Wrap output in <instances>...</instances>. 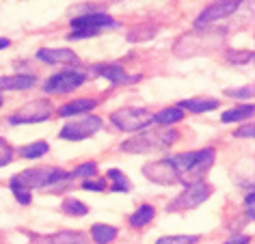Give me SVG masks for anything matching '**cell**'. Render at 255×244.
I'll return each instance as SVG.
<instances>
[{
    "label": "cell",
    "instance_id": "obj_1",
    "mask_svg": "<svg viewBox=\"0 0 255 244\" xmlns=\"http://www.w3.org/2000/svg\"><path fill=\"white\" fill-rule=\"evenodd\" d=\"M173 169L180 175V184H193L203 179V175L212 169L216 160V149L214 147H203L197 151H186L177 153V156H169Z\"/></svg>",
    "mask_w": 255,
    "mask_h": 244
},
{
    "label": "cell",
    "instance_id": "obj_2",
    "mask_svg": "<svg viewBox=\"0 0 255 244\" xmlns=\"http://www.w3.org/2000/svg\"><path fill=\"white\" fill-rule=\"evenodd\" d=\"M175 140H177L175 130H147L132 136L126 143H121V149L128 153H156L169 149Z\"/></svg>",
    "mask_w": 255,
    "mask_h": 244
},
{
    "label": "cell",
    "instance_id": "obj_3",
    "mask_svg": "<svg viewBox=\"0 0 255 244\" xmlns=\"http://www.w3.org/2000/svg\"><path fill=\"white\" fill-rule=\"evenodd\" d=\"M63 182H69V173L56 166H37V169H28L13 175L9 179V184H17L24 188H54L61 186Z\"/></svg>",
    "mask_w": 255,
    "mask_h": 244
},
{
    "label": "cell",
    "instance_id": "obj_4",
    "mask_svg": "<svg viewBox=\"0 0 255 244\" xmlns=\"http://www.w3.org/2000/svg\"><path fill=\"white\" fill-rule=\"evenodd\" d=\"M199 35H184L175 43V54L180 56H193V54H208L210 50L219 48L223 43V30H210L203 33V28H195Z\"/></svg>",
    "mask_w": 255,
    "mask_h": 244
},
{
    "label": "cell",
    "instance_id": "obj_5",
    "mask_svg": "<svg viewBox=\"0 0 255 244\" xmlns=\"http://www.w3.org/2000/svg\"><path fill=\"white\" fill-rule=\"evenodd\" d=\"M108 28H117V22L113 20L111 15L106 13H85V15H78L72 20V33H69L67 39H89V37H98L102 30H108Z\"/></svg>",
    "mask_w": 255,
    "mask_h": 244
},
{
    "label": "cell",
    "instance_id": "obj_6",
    "mask_svg": "<svg viewBox=\"0 0 255 244\" xmlns=\"http://www.w3.org/2000/svg\"><path fill=\"white\" fill-rule=\"evenodd\" d=\"M210 195H212V186L206 184L203 179L199 182H193V184H186L180 195H177L173 201L167 205L169 212H182V210H193L197 205H201L203 201H208Z\"/></svg>",
    "mask_w": 255,
    "mask_h": 244
},
{
    "label": "cell",
    "instance_id": "obj_7",
    "mask_svg": "<svg viewBox=\"0 0 255 244\" xmlns=\"http://www.w3.org/2000/svg\"><path fill=\"white\" fill-rule=\"evenodd\" d=\"M154 115H151L147 108H121V111H115L111 115V123L117 127V130L124 132H138L145 130L147 125L154 123Z\"/></svg>",
    "mask_w": 255,
    "mask_h": 244
},
{
    "label": "cell",
    "instance_id": "obj_8",
    "mask_svg": "<svg viewBox=\"0 0 255 244\" xmlns=\"http://www.w3.org/2000/svg\"><path fill=\"white\" fill-rule=\"evenodd\" d=\"M54 115V108L48 100H33L24 104L20 111L9 117L11 125H28V123H41Z\"/></svg>",
    "mask_w": 255,
    "mask_h": 244
},
{
    "label": "cell",
    "instance_id": "obj_9",
    "mask_svg": "<svg viewBox=\"0 0 255 244\" xmlns=\"http://www.w3.org/2000/svg\"><path fill=\"white\" fill-rule=\"evenodd\" d=\"M87 74L80 72V69H65V72H59L43 82V91L50 95H63V93H72L74 89H78L85 85Z\"/></svg>",
    "mask_w": 255,
    "mask_h": 244
},
{
    "label": "cell",
    "instance_id": "obj_10",
    "mask_svg": "<svg viewBox=\"0 0 255 244\" xmlns=\"http://www.w3.org/2000/svg\"><path fill=\"white\" fill-rule=\"evenodd\" d=\"M240 4H242V0H216V2L208 4V7L197 15L195 28H206V26H212V24L225 20V17H229L232 13L238 11Z\"/></svg>",
    "mask_w": 255,
    "mask_h": 244
},
{
    "label": "cell",
    "instance_id": "obj_11",
    "mask_svg": "<svg viewBox=\"0 0 255 244\" xmlns=\"http://www.w3.org/2000/svg\"><path fill=\"white\" fill-rule=\"evenodd\" d=\"M102 127V119L95 117V115H89V117H80V119H74L69 121V123H65L61 127L59 136L63 140H85L89 136H93L95 132H100Z\"/></svg>",
    "mask_w": 255,
    "mask_h": 244
},
{
    "label": "cell",
    "instance_id": "obj_12",
    "mask_svg": "<svg viewBox=\"0 0 255 244\" xmlns=\"http://www.w3.org/2000/svg\"><path fill=\"white\" fill-rule=\"evenodd\" d=\"M143 175L154 184H160V186H175L180 184V175L177 171L173 169L169 158H160V160H151L143 166Z\"/></svg>",
    "mask_w": 255,
    "mask_h": 244
},
{
    "label": "cell",
    "instance_id": "obj_13",
    "mask_svg": "<svg viewBox=\"0 0 255 244\" xmlns=\"http://www.w3.org/2000/svg\"><path fill=\"white\" fill-rule=\"evenodd\" d=\"M91 72L102 76V78H106L111 85H130V82H136L141 78V76H130L124 67L117 65V63H98V65L91 67Z\"/></svg>",
    "mask_w": 255,
    "mask_h": 244
},
{
    "label": "cell",
    "instance_id": "obj_14",
    "mask_svg": "<svg viewBox=\"0 0 255 244\" xmlns=\"http://www.w3.org/2000/svg\"><path fill=\"white\" fill-rule=\"evenodd\" d=\"M37 59L50 65H76L78 63L76 52L67 48H41L37 50Z\"/></svg>",
    "mask_w": 255,
    "mask_h": 244
},
{
    "label": "cell",
    "instance_id": "obj_15",
    "mask_svg": "<svg viewBox=\"0 0 255 244\" xmlns=\"http://www.w3.org/2000/svg\"><path fill=\"white\" fill-rule=\"evenodd\" d=\"M35 76L30 74H13V76H2L0 78V91H26L37 85Z\"/></svg>",
    "mask_w": 255,
    "mask_h": 244
},
{
    "label": "cell",
    "instance_id": "obj_16",
    "mask_svg": "<svg viewBox=\"0 0 255 244\" xmlns=\"http://www.w3.org/2000/svg\"><path fill=\"white\" fill-rule=\"evenodd\" d=\"M95 106H98V100L80 98V100L67 102L65 106H61L59 108V117H76V115H82V113H91Z\"/></svg>",
    "mask_w": 255,
    "mask_h": 244
},
{
    "label": "cell",
    "instance_id": "obj_17",
    "mask_svg": "<svg viewBox=\"0 0 255 244\" xmlns=\"http://www.w3.org/2000/svg\"><path fill=\"white\" fill-rule=\"evenodd\" d=\"M182 111H190L195 115L199 113H210V111H216L219 108V100H210V98H193V100H184L177 104Z\"/></svg>",
    "mask_w": 255,
    "mask_h": 244
},
{
    "label": "cell",
    "instance_id": "obj_18",
    "mask_svg": "<svg viewBox=\"0 0 255 244\" xmlns=\"http://www.w3.org/2000/svg\"><path fill=\"white\" fill-rule=\"evenodd\" d=\"M184 119V111L180 106H169V108H162L160 113H156L154 115V123H158L160 127H169V125H173L177 123V121H182Z\"/></svg>",
    "mask_w": 255,
    "mask_h": 244
},
{
    "label": "cell",
    "instance_id": "obj_19",
    "mask_svg": "<svg viewBox=\"0 0 255 244\" xmlns=\"http://www.w3.org/2000/svg\"><path fill=\"white\" fill-rule=\"evenodd\" d=\"M43 244H87V238L80 231H59L54 236L41 238Z\"/></svg>",
    "mask_w": 255,
    "mask_h": 244
},
{
    "label": "cell",
    "instance_id": "obj_20",
    "mask_svg": "<svg viewBox=\"0 0 255 244\" xmlns=\"http://www.w3.org/2000/svg\"><path fill=\"white\" fill-rule=\"evenodd\" d=\"M117 236H119V231H117V227H113V225L98 223L91 227V238L95 244H111Z\"/></svg>",
    "mask_w": 255,
    "mask_h": 244
},
{
    "label": "cell",
    "instance_id": "obj_21",
    "mask_svg": "<svg viewBox=\"0 0 255 244\" xmlns=\"http://www.w3.org/2000/svg\"><path fill=\"white\" fill-rule=\"evenodd\" d=\"M255 113L253 104H245V106H238V108H232V111H225L221 115V121L223 123H236V121H247L251 119Z\"/></svg>",
    "mask_w": 255,
    "mask_h": 244
},
{
    "label": "cell",
    "instance_id": "obj_22",
    "mask_svg": "<svg viewBox=\"0 0 255 244\" xmlns=\"http://www.w3.org/2000/svg\"><path fill=\"white\" fill-rule=\"evenodd\" d=\"M154 216H156V210H154V205H149V203H145L141 205L134 214L130 216V225L134 229H143L145 225H149L151 221H154Z\"/></svg>",
    "mask_w": 255,
    "mask_h": 244
},
{
    "label": "cell",
    "instance_id": "obj_23",
    "mask_svg": "<svg viewBox=\"0 0 255 244\" xmlns=\"http://www.w3.org/2000/svg\"><path fill=\"white\" fill-rule=\"evenodd\" d=\"M106 175H108L106 179H111V186H108L111 192H130L132 190L130 179H128L119 169H108Z\"/></svg>",
    "mask_w": 255,
    "mask_h": 244
},
{
    "label": "cell",
    "instance_id": "obj_24",
    "mask_svg": "<svg viewBox=\"0 0 255 244\" xmlns=\"http://www.w3.org/2000/svg\"><path fill=\"white\" fill-rule=\"evenodd\" d=\"M48 149H50V147H48L46 140H37V143L24 145L22 149H20V156H22V158H26V160H37V158L46 156Z\"/></svg>",
    "mask_w": 255,
    "mask_h": 244
},
{
    "label": "cell",
    "instance_id": "obj_25",
    "mask_svg": "<svg viewBox=\"0 0 255 244\" xmlns=\"http://www.w3.org/2000/svg\"><path fill=\"white\" fill-rule=\"evenodd\" d=\"M61 210L65 212L67 216H87L89 214V208L78 199H65V201L61 203Z\"/></svg>",
    "mask_w": 255,
    "mask_h": 244
},
{
    "label": "cell",
    "instance_id": "obj_26",
    "mask_svg": "<svg viewBox=\"0 0 255 244\" xmlns=\"http://www.w3.org/2000/svg\"><path fill=\"white\" fill-rule=\"evenodd\" d=\"M156 35V26H136L128 33V41L136 43V41H147Z\"/></svg>",
    "mask_w": 255,
    "mask_h": 244
},
{
    "label": "cell",
    "instance_id": "obj_27",
    "mask_svg": "<svg viewBox=\"0 0 255 244\" xmlns=\"http://www.w3.org/2000/svg\"><path fill=\"white\" fill-rule=\"evenodd\" d=\"M95 173H98V164L95 162H85V164H80V166H76V169L69 173V179H91Z\"/></svg>",
    "mask_w": 255,
    "mask_h": 244
},
{
    "label": "cell",
    "instance_id": "obj_28",
    "mask_svg": "<svg viewBox=\"0 0 255 244\" xmlns=\"http://www.w3.org/2000/svg\"><path fill=\"white\" fill-rule=\"evenodd\" d=\"M227 61L229 63H236V65H247V63L253 61V52L251 50H229L227 52Z\"/></svg>",
    "mask_w": 255,
    "mask_h": 244
},
{
    "label": "cell",
    "instance_id": "obj_29",
    "mask_svg": "<svg viewBox=\"0 0 255 244\" xmlns=\"http://www.w3.org/2000/svg\"><path fill=\"white\" fill-rule=\"evenodd\" d=\"M199 236H164L158 238L156 244H197Z\"/></svg>",
    "mask_w": 255,
    "mask_h": 244
},
{
    "label": "cell",
    "instance_id": "obj_30",
    "mask_svg": "<svg viewBox=\"0 0 255 244\" xmlns=\"http://www.w3.org/2000/svg\"><path fill=\"white\" fill-rule=\"evenodd\" d=\"M13 156H15L13 147H11V145H9L4 138H0V169L13 162Z\"/></svg>",
    "mask_w": 255,
    "mask_h": 244
},
{
    "label": "cell",
    "instance_id": "obj_31",
    "mask_svg": "<svg viewBox=\"0 0 255 244\" xmlns=\"http://www.w3.org/2000/svg\"><path fill=\"white\" fill-rule=\"evenodd\" d=\"M9 188H11V192H13L15 199H17V201H20L22 205H28L30 201H33V197H30V190H28V188H24V186L9 184Z\"/></svg>",
    "mask_w": 255,
    "mask_h": 244
},
{
    "label": "cell",
    "instance_id": "obj_32",
    "mask_svg": "<svg viewBox=\"0 0 255 244\" xmlns=\"http://www.w3.org/2000/svg\"><path fill=\"white\" fill-rule=\"evenodd\" d=\"M227 98L234 100H251L253 98V87H240V89H227L225 91Z\"/></svg>",
    "mask_w": 255,
    "mask_h": 244
},
{
    "label": "cell",
    "instance_id": "obj_33",
    "mask_svg": "<svg viewBox=\"0 0 255 244\" xmlns=\"http://www.w3.org/2000/svg\"><path fill=\"white\" fill-rule=\"evenodd\" d=\"M106 186H108V179H85V182H82V188L85 190H91V192H104L106 190Z\"/></svg>",
    "mask_w": 255,
    "mask_h": 244
},
{
    "label": "cell",
    "instance_id": "obj_34",
    "mask_svg": "<svg viewBox=\"0 0 255 244\" xmlns=\"http://www.w3.org/2000/svg\"><path fill=\"white\" fill-rule=\"evenodd\" d=\"M253 134H255V125L253 123H247V125H240L238 130L234 132V136L236 138H249V140H251Z\"/></svg>",
    "mask_w": 255,
    "mask_h": 244
},
{
    "label": "cell",
    "instance_id": "obj_35",
    "mask_svg": "<svg viewBox=\"0 0 255 244\" xmlns=\"http://www.w3.org/2000/svg\"><path fill=\"white\" fill-rule=\"evenodd\" d=\"M245 205H247V214H249V218L253 221V210H255V205H253V188H249L247 199H245Z\"/></svg>",
    "mask_w": 255,
    "mask_h": 244
},
{
    "label": "cell",
    "instance_id": "obj_36",
    "mask_svg": "<svg viewBox=\"0 0 255 244\" xmlns=\"http://www.w3.org/2000/svg\"><path fill=\"white\" fill-rule=\"evenodd\" d=\"M223 244H251V236H236V238H232V240H227Z\"/></svg>",
    "mask_w": 255,
    "mask_h": 244
},
{
    "label": "cell",
    "instance_id": "obj_37",
    "mask_svg": "<svg viewBox=\"0 0 255 244\" xmlns=\"http://www.w3.org/2000/svg\"><path fill=\"white\" fill-rule=\"evenodd\" d=\"M9 48V39H4V37H0V50Z\"/></svg>",
    "mask_w": 255,
    "mask_h": 244
},
{
    "label": "cell",
    "instance_id": "obj_38",
    "mask_svg": "<svg viewBox=\"0 0 255 244\" xmlns=\"http://www.w3.org/2000/svg\"><path fill=\"white\" fill-rule=\"evenodd\" d=\"M0 106H2V98H0Z\"/></svg>",
    "mask_w": 255,
    "mask_h": 244
},
{
    "label": "cell",
    "instance_id": "obj_39",
    "mask_svg": "<svg viewBox=\"0 0 255 244\" xmlns=\"http://www.w3.org/2000/svg\"><path fill=\"white\" fill-rule=\"evenodd\" d=\"M0 242H2V238H0Z\"/></svg>",
    "mask_w": 255,
    "mask_h": 244
}]
</instances>
